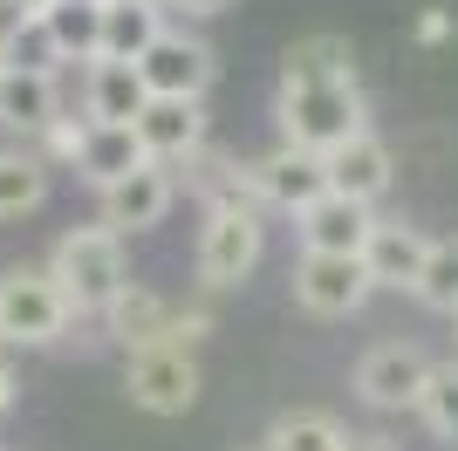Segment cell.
I'll use <instances>...</instances> for the list:
<instances>
[{"mask_svg": "<svg viewBox=\"0 0 458 451\" xmlns=\"http://www.w3.org/2000/svg\"><path fill=\"white\" fill-rule=\"evenodd\" d=\"M274 123L281 144L328 157L335 144H349L356 131H369V96L356 75H281L274 89Z\"/></svg>", "mask_w": 458, "mask_h": 451, "instance_id": "cell-1", "label": "cell"}, {"mask_svg": "<svg viewBox=\"0 0 458 451\" xmlns=\"http://www.w3.org/2000/svg\"><path fill=\"white\" fill-rule=\"evenodd\" d=\"M48 274H55V287L69 294V308L76 315H103L123 287H131V260H123V233H110V226H69L55 246H48Z\"/></svg>", "mask_w": 458, "mask_h": 451, "instance_id": "cell-2", "label": "cell"}, {"mask_svg": "<svg viewBox=\"0 0 458 451\" xmlns=\"http://www.w3.org/2000/svg\"><path fill=\"white\" fill-rule=\"evenodd\" d=\"M69 294L55 287L48 267H7L0 274V349H48L69 336Z\"/></svg>", "mask_w": 458, "mask_h": 451, "instance_id": "cell-3", "label": "cell"}, {"mask_svg": "<svg viewBox=\"0 0 458 451\" xmlns=\"http://www.w3.org/2000/svg\"><path fill=\"white\" fill-rule=\"evenodd\" d=\"M260 253H267V226H260V212L212 206L206 226H199V253H191V267H199V281H206L212 294H226V287H240L253 267H260Z\"/></svg>", "mask_w": 458, "mask_h": 451, "instance_id": "cell-4", "label": "cell"}, {"mask_svg": "<svg viewBox=\"0 0 458 451\" xmlns=\"http://www.w3.org/2000/svg\"><path fill=\"white\" fill-rule=\"evenodd\" d=\"M199 383H206V376H199L191 349H172V342L131 349V362H123V396L151 417H185L191 404H199Z\"/></svg>", "mask_w": 458, "mask_h": 451, "instance_id": "cell-5", "label": "cell"}, {"mask_svg": "<svg viewBox=\"0 0 458 451\" xmlns=\"http://www.w3.org/2000/svg\"><path fill=\"white\" fill-rule=\"evenodd\" d=\"M287 281H294V301H301L308 315H322V321L363 315V301L377 294L363 253H301Z\"/></svg>", "mask_w": 458, "mask_h": 451, "instance_id": "cell-6", "label": "cell"}, {"mask_svg": "<svg viewBox=\"0 0 458 451\" xmlns=\"http://www.w3.org/2000/svg\"><path fill=\"white\" fill-rule=\"evenodd\" d=\"M431 370H438V362L424 356L418 342H377V349L356 362V396H363L377 417H403V411H418Z\"/></svg>", "mask_w": 458, "mask_h": 451, "instance_id": "cell-7", "label": "cell"}, {"mask_svg": "<svg viewBox=\"0 0 458 451\" xmlns=\"http://www.w3.org/2000/svg\"><path fill=\"white\" fill-rule=\"evenodd\" d=\"M144 89L151 96H185V103H206L212 75H219V55H212V41H199L191 28H165V35L144 48Z\"/></svg>", "mask_w": 458, "mask_h": 451, "instance_id": "cell-8", "label": "cell"}, {"mask_svg": "<svg viewBox=\"0 0 458 451\" xmlns=\"http://www.w3.org/2000/svg\"><path fill=\"white\" fill-rule=\"evenodd\" d=\"M247 178H253L260 212H308L328 191V165L315 150H294V144H274L267 157H253Z\"/></svg>", "mask_w": 458, "mask_h": 451, "instance_id": "cell-9", "label": "cell"}, {"mask_svg": "<svg viewBox=\"0 0 458 451\" xmlns=\"http://www.w3.org/2000/svg\"><path fill=\"white\" fill-rule=\"evenodd\" d=\"M172 206H178V171L172 165H137V171H123L116 185L96 191V212H103L110 233H144V226H157Z\"/></svg>", "mask_w": 458, "mask_h": 451, "instance_id": "cell-10", "label": "cell"}, {"mask_svg": "<svg viewBox=\"0 0 458 451\" xmlns=\"http://www.w3.org/2000/svg\"><path fill=\"white\" fill-rule=\"evenodd\" d=\"M131 131H137V144H144V157H151V165H172V171H178L191 150H206V103H185V96H151Z\"/></svg>", "mask_w": 458, "mask_h": 451, "instance_id": "cell-11", "label": "cell"}, {"mask_svg": "<svg viewBox=\"0 0 458 451\" xmlns=\"http://www.w3.org/2000/svg\"><path fill=\"white\" fill-rule=\"evenodd\" d=\"M424 260H431V233H424L418 219H377V226H369L363 267H369V281H377V287L411 294L418 274H424Z\"/></svg>", "mask_w": 458, "mask_h": 451, "instance_id": "cell-12", "label": "cell"}, {"mask_svg": "<svg viewBox=\"0 0 458 451\" xmlns=\"http://www.w3.org/2000/svg\"><path fill=\"white\" fill-rule=\"evenodd\" d=\"M377 206L363 199H343V191H322L308 212H294V233H301V253H363Z\"/></svg>", "mask_w": 458, "mask_h": 451, "instance_id": "cell-13", "label": "cell"}, {"mask_svg": "<svg viewBox=\"0 0 458 451\" xmlns=\"http://www.w3.org/2000/svg\"><path fill=\"white\" fill-rule=\"evenodd\" d=\"M322 165H328V191H343V199H363V206H377L383 191L397 185V157H390V144H383L377 131H356L349 144L328 150Z\"/></svg>", "mask_w": 458, "mask_h": 451, "instance_id": "cell-14", "label": "cell"}, {"mask_svg": "<svg viewBox=\"0 0 458 451\" xmlns=\"http://www.w3.org/2000/svg\"><path fill=\"white\" fill-rule=\"evenodd\" d=\"M144 103H151V89H144L137 62H82V116L89 123H137Z\"/></svg>", "mask_w": 458, "mask_h": 451, "instance_id": "cell-15", "label": "cell"}, {"mask_svg": "<svg viewBox=\"0 0 458 451\" xmlns=\"http://www.w3.org/2000/svg\"><path fill=\"white\" fill-rule=\"evenodd\" d=\"M55 116H62L55 75L7 69V62H0V131H7V137H41Z\"/></svg>", "mask_w": 458, "mask_h": 451, "instance_id": "cell-16", "label": "cell"}, {"mask_svg": "<svg viewBox=\"0 0 458 451\" xmlns=\"http://www.w3.org/2000/svg\"><path fill=\"white\" fill-rule=\"evenodd\" d=\"M172 315H178V301L151 294V287H123V294L103 308V328H110V342H123V356H131V349L172 342Z\"/></svg>", "mask_w": 458, "mask_h": 451, "instance_id": "cell-17", "label": "cell"}, {"mask_svg": "<svg viewBox=\"0 0 458 451\" xmlns=\"http://www.w3.org/2000/svg\"><path fill=\"white\" fill-rule=\"evenodd\" d=\"M137 165H151V157H144V144H137L131 123H89L69 171H76L89 191H103V185H116V178H123V171H137Z\"/></svg>", "mask_w": 458, "mask_h": 451, "instance_id": "cell-18", "label": "cell"}, {"mask_svg": "<svg viewBox=\"0 0 458 451\" xmlns=\"http://www.w3.org/2000/svg\"><path fill=\"white\" fill-rule=\"evenodd\" d=\"M165 28V0H103V62H144Z\"/></svg>", "mask_w": 458, "mask_h": 451, "instance_id": "cell-19", "label": "cell"}, {"mask_svg": "<svg viewBox=\"0 0 458 451\" xmlns=\"http://www.w3.org/2000/svg\"><path fill=\"white\" fill-rule=\"evenodd\" d=\"M48 157H41L35 144H0V219H28V212H41V199H48Z\"/></svg>", "mask_w": 458, "mask_h": 451, "instance_id": "cell-20", "label": "cell"}, {"mask_svg": "<svg viewBox=\"0 0 458 451\" xmlns=\"http://www.w3.org/2000/svg\"><path fill=\"white\" fill-rule=\"evenodd\" d=\"M41 28L55 35L62 62H96L103 55V7H89V0H48V7H41Z\"/></svg>", "mask_w": 458, "mask_h": 451, "instance_id": "cell-21", "label": "cell"}, {"mask_svg": "<svg viewBox=\"0 0 458 451\" xmlns=\"http://www.w3.org/2000/svg\"><path fill=\"white\" fill-rule=\"evenodd\" d=\"M349 431L328 411H281L260 438V451H343Z\"/></svg>", "mask_w": 458, "mask_h": 451, "instance_id": "cell-22", "label": "cell"}, {"mask_svg": "<svg viewBox=\"0 0 458 451\" xmlns=\"http://www.w3.org/2000/svg\"><path fill=\"white\" fill-rule=\"evenodd\" d=\"M281 75H356V41L335 28H315L281 55Z\"/></svg>", "mask_w": 458, "mask_h": 451, "instance_id": "cell-23", "label": "cell"}, {"mask_svg": "<svg viewBox=\"0 0 458 451\" xmlns=\"http://www.w3.org/2000/svg\"><path fill=\"white\" fill-rule=\"evenodd\" d=\"M418 424L438 438L445 451H458V356L431 370V383H424V396H418Z\"/></svg>", "mask_w": 458, "mask_h": 451, "instance_id": "cell-24", "label": "cell"}, {"mask_svg": "<svg viewBox=\"0 0 458 451\" xmlns=\"http://www.w3.org/2000/svg\"><path fill=\"white\" fill-rule=\"evenodd\" d=\"M411 294H418L431 315H458V233L452 240H431V260H424Z\"/></svg>", "mask_w": 458, "mask_h": 451, "instance_id": "cell-25", "label": "cell"}, {"mask_svg": "<svg viewBox=\"0 0 458 451\" xmlns=\"http://www.w3.org/2000/svg\"><path fill=\"white\" fill-rule=\"evenodd\" d=\"M7 69H35V75H55L62 69V48H55V35L41 28V14L7 41Z\"/></svg>", "mask_w": 458, "mask_h": 451, "instance_id": "cell-26", "label": "cell"}, {"mask_svg": "<svg viewBox=\"0 0 458 451\" xmlns=\"http://www.w3.org/2000/svg\"><path fill=\"white\" fill-rule=\"evenodd\" d=\"M82 131H89V116H69V110H62L55 123H48V131L35 137V150L48 157V165H76V150H82Z\"/></svg>", "mask_w": 458, "mask_h": 451, "instance_id": "cell-27", "label": "cell"}, {"mask_svg": "<svg viewBox=\"0 0 458 451\" xmlns=\"http://www.w3.org/2000/svg\"><path fill=\"white\" fill-rule=\"evenodd\" d=\"M411 35H418V41H424V48H438V41H452V35H458V21H452V14H445V7H431V14H424V21H418V28H411Z\"/></svg>", "mask_w": 458, "mask_h": 451, "instance_id": "cell-28", "label": "cell"}, {"mask_svg": "<svg viewBox=\"0 0 458 451\" xmlns=\"http://www.w3.org/2000/svg\"><path fill=\"white\" fill-rule=\"evenodd\" d=\"M28 21H35V7H21V0H0V55H7V41H14Z\"/></svg>", "mask_w": 458, "mask_h": 451, "instance_id": "cell-29", "label": "cell"}, {"mask_svg": "<svg viewBox=\"0 0 458 451\" xmlns=\"http://www.w3.org/2000/svg\"><path fill=\"white\" fill-rule=\"evenodd\" d=\"M343 451H403V438H390V431H349Z\"/></svg>", "mask_w": 458, "mask_h": 451, "instance_id": "cell-30", "label": "cell"}, {"mask_svg": "<svg viewBox=\"0 0 458 451\" xmlns=\"http://www.w3.org/2000/svg\"><path fill=\"white\" fill-rule=\"evenodd\" d=\"M165 7H178L185 21H212V14H226L233 0H165Z\"/></svg>", "mask_w": 458, "mask_h": 451, "instance_id": "cell-31", "label": "cell"}, {"mask_svg": "<svg viewBox=\"0 0 458 451\" xmlns=\"http://www.w3.org/2000/svg\"><path fill=\"white\" fill-rule=\"evenodd\" d=\"M14 411V370H7V356H0V417Z\"/></svg>", "mask_w": 458, "mask_h": 451, "instance_id": "cell-32", "label": "cell"}, {"mask_svg": "<svg viewBox=\"0 0 458 451\" xmlns=\"http://www.w3.org/2000/svg\"><path fill=\"white\" fill-rule=\"evenodd\" d=\"M21 7H35V14H41V7H48V0H21Z\"/></svg>", "mask_w": 458, "mask_h": 451, "instance_id": "cell-33", "label": "cell"}, {"mask_svg": "<svg viewBox=\"0 0 458 451\" xmlns=\"http://www.w3.org/2000/svg\"><path fill=\"white\" fill-rule=\"evenodd\" d=\"M89 7H103V0H89Z\"/></svg>", "mask_w": 458, "mask_h": 451, "instance_id": "cell-34", "label": "cell"}, {"mask_svg": "<svg viewBox=\"0 0 458 451\" xmlns=\"http://www.w3.org/2000/svg\"><path fill=\"white\" fill-rule=\"evenodd\" d=\"M452 328H458V315H452Z\"/></svg>", "mask_w": 458, "mask_h": 451, "instance_id": "cell-35", "label": "cell"}, {"mask_svg": "<svg viewBox=\"0 0 458 451\" xmlns=\"http://www.w3.org/2000/svg\"><path fill=\"white\" fill-rule=\"evenodd\" d=\"M0 62H7V55H0Z\"/></svg>", "mask_w": 458, "mask_h": 451, "instance_id": "cell-36", "label": "cell"}]
</instances>
